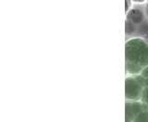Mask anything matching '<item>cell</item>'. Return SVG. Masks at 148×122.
<instances>
[{
    "instance_id": "1",
    "label": "cell",
    "mask_w": 148,
    "mask_h": 122,
    "mask_svg": "<svg viewBox=\"0 0 148 122\" xmlns=\"http://www.w3.org/2000/svg\"><path fill=\"white\" fill-rule=\"evenodd\" d=\"M126 63L142 69L148 67V44L141 38H133L127 41L125 46Z\"/></svg>"
},
{
    "instance_id": "2",
    "label": "cell",
    "mask_w": 148,
    "mask_h": 122,
    "mask_svg": "<svg viewBox=\"0 0 148 122\" xmlns=\"http://www.w3.org/2000/svg\"><path fill=\"white\" fill-rule=\"evenodd\" d=\"M145 85L136 79V77H128L125 81V95L128 101L138 102L141 100Z\"/></svg>"
},
{
    "instance_id": "3",
    "label": "cell",
    "mask_w": 148,
    "mask_h": 122,
    "mask_svg": "<svg viewBox=\"0 0 148 122\" xmlns=\"http://www.w3.org/2000/svg\"><path fill=\"white\" fill-rule=\"evenodd\" d=\"M146 106H145L143 103L139 102H132L129 101L126 103L125 106V117H126V122H133V120L136 119V117L142 113L143 110H145Z\"/></svg>"
},
{
    "instance_id": "4",
    "label": "cell",
    "mask_w": 148,
    "mask_h": 122,
    "mask_svg": "<svg viewBox=\"0 0 148 122\" xmlns=\"http://www.w3.org/2000/svg\"><path fill=\"white\" fill-rule=\"evenodd\" d=\"M133 122H148V112L146 111V109L139 114L136 117V119L133 120Z\"/></svg>"
},
{
    "instance_id": "5",
    "label": "cell",
    "mask_w": 148,
    "mask_h": 122,
    "mask_svg": "<svg viewBox=\"0 0 148 122\" xmlns=\"http://www.w3.org/2000/svg\"><path fill=\"white\" fill-rule=\"evenodd\" d=\"M141 102L145 106H148V87L143 88L142 98H141Z\"/></svg>"
},
{
    "instance_id": "6",
    "label": "cell",
    "mask_w": 148,
    "mask_h": 122,
    "mask_svg": "<svg viewBox=\"0 0 148 122\" xmlns=\"http://www.w3.org/2000/svg\"><path fill=\"white\" fill-rule=\"evenodd\" d=\"M142 77H143L145 79H148V67H146V68H145L143 69V71H142V73L140 74Z\"/></svg>"
},
{
    "instance_id": "7",
    "label": "cell",
    "mask_w": 148,
    "mask_h": 122,
    "mask_svg": "<svg viewBox=\"0 0 148 122\" xmlns=\"http://www.w3.org/2000/svg\"><path fill=\"white\" fill-rule=\"evenodd\" d=\"M145 87H148V79L145 80Z\"/></svg>"
},
{
    "instance_id": "8",
    "label": "cell",
    "mask_w": 148,
    "mask_h": 122,
    "mask_svg": "<svg viewBox=\"0 0 148 122\" xmlns=\"http://www.w3.org/2000/svg\"><path fill=\"white\" fill-rule=\"evenodd\" d=\"M145 109H146V111L148 112V106H146V108H145Z\"/></svg>"
}]
</instances>
